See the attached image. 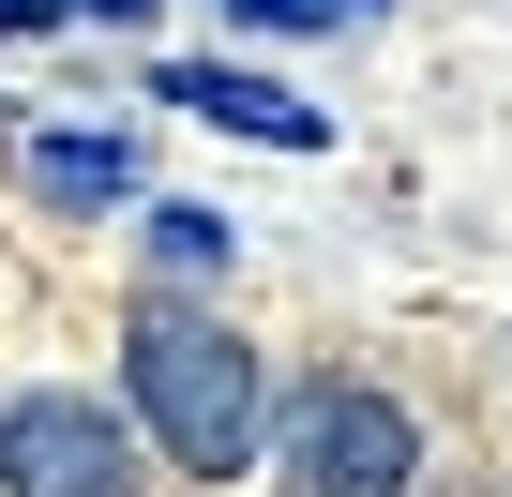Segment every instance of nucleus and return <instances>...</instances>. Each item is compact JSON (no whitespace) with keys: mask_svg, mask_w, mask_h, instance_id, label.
Segmentation results:
<instances>
[{"mask_svg":"<svg viewBox=\"0 0 512 497\" xmlns=\"http://www.w3.org/2000/svg\"><path fill=\"white\" fill-rule=\"evenodd\" d=\"M121 392H136V422H151V452L181 467V482H226V467H256V347L226 332V317H196V302H136L121 317Z\"/></svg>","mask_w":512,"mask_h":497,"instance_id":"nucleus-1","label":"nucleus"},{"mask_svg":"<svg viewBox=\"0 0 512 497\" xmlns=\"http://www.w3.org/2000/svg\"><path fill=\"white\" fill-rule=\"evenodd\" d=\"M0 497H151L136 422H106V392H16L0 407Z\"/></svg>","mask_w":512,"mask_h":497,"instance_id":"nucleus-2","label":"nucleus"},{"mask_svg":"<svg viewBox=\"0 0 512 497\" xmlns=\"http://www.w3.org/2000/svg\"><path fill=\"white\" fill-rule=\"evenodd\" d=\"M287 482H302V497H407V482H422V422H407L392 392L332 377V392L287 407Z\"/></svg>","mask_w":512,"mask_h":497,"instance_id":"nucleus-3","label":"nucleus"},{"mask_svg":"<svg viewBox=\"0 0 512 497\" xmlns=\"http://www.w3.org/2000/svg\"><path fill=\"white\" fill-rule=\"evenodd\" d=\"M151 91H166V106H196L211 136H256V151H317V136H332L302 91H272V76H226V61H166Z\"/></svg>","mask_w":512,"mask_h":497,"instance_id":"nucleus-4","label":"nucleus"},{"mask_svg":"<svg viewBox=\"0 0 512 497\" xmlns=\"http://www.w3.org/2000/svg\"><path fill=\"white\" fill-rule=\"evenodd\" d=\"M31 181H46L61 211H121V196H136V136H76V121H61V136H31Z\"/></svg>","mask_w":512,"mask_h":497,"instance_id":"nucleus-5","label":"nucleus"},{"mask_svg":"<svg viewBox=\"0 0 512 497\" xmlns=\"http://www.w3.org/2000/svg\"><path fill=\"white\" fill-rule=\"evenodd\" d=\"M151 257H166V272H226L241 226H226V211H151Z\"/></svg>","mask_w":512,"mask_h":497,"instance_id":"nucleus-6","label":"nucleus"},{"mask_svg":"<svg viewBox=\"0 0 512 497\" xmlns=\"http://www.w3.org/2000/svg\"><path fill=\"white\" fill-rule=\"evenodd\" d=\"M226 31H317V0H211Z\"/></svg>","mask_w":512,"mask_h":497,"instance_id":"nucleus-7","label":"nucleus"},{"mask_svg":"<svg viewBox=\"0 0 512 497\" xmlns=\"http://www.w3.org/2000/svg\"><path fill=\"white\" fill-rule=\"evenodd\" d=\"M16 31H61V0H0V46H16Z\"/></svg>","mask_w":512,"mask_h":497,"instance_id":"nucleus-8","label":"nucleus"},{"mask_svg":"<svg viewBox=\"0 0 512 497\" xmlns=\"http://www.w3.org/2000/svg\"><path fill=\"white\" fill-rule=\"evenodd\" d=\"M61 16H106V31H136V16H151V0H61Z\"/></svg>","mask_w":512,"mask_h":497,"instance_id":"nucleus-9","label":"nucleus"},{"mask_svg":"<svg viewBox=\"0 0 512 497\" xmlns=\"http://www.w3.org/2000/svg\"><path fill=\"white\" fill-rule=\"evenodd\" d=\"M317 16H377V0H317Z\"/></svg>","mask_w":512,"mask_h":497,"instance_id":"nucleus-10","label":"nucleus"}]
</instances>
